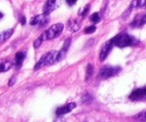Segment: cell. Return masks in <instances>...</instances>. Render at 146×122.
<instances>
[{
  "label": "cell",
  "mask_w": 146,
  "mask_h": 122,
  "mask_svg": "<svg viewBox=\"0 0 146 122\" xmlns=\"http://www.w3.org/2000/svg\"><path fill=\"white\" fill-rule=\"evenodd\" d=\"M96 29L97 27L95 26H94V25H92V26H89L84 29V33H85V34H92V33H95Z\"/></svg>",
  "instance_id": "20"
},
{
  "label": "cell",
  "mask_w": 146,
  "mask_h": 122,
  "mask_svg": "<svg viewBox=\"0 0 146 122\" xmlns=\"http://www.w3.org/2000/svg\"><path fill=\"white\" fill-rule=\"evenodd\" d=\"M113 44L110 40H108L105 43H104L102 48H101L100 53V61H103V60H105L106 59V57H108L110 52L111 51L112 48H113Z\"/></svg>",
  "instance_id": "8"
},
{
  "label": "cell",
  "mask_w": 146,
  "mask_h": 122,
  "mask_svg": "<svg viewBox=\"0 0 146 122\" xmlns=\"http://www.w3.org/2000/svg\"><path fill=\"white\" fill-rule=\"evenodd\" d=\"M89 9H90V5H88L85 8H84L83 11H82V13H81V15H82V17L86 16L87 14H88V12H89Z\"/></svg>",
  "instance_id": "21"
},
{
  "label": "cell",
  "mask_w": 146,
  "mask_h": 122,
  "mask_svg": "<svg viewBox=\"0 0 146 122\" xmlns=\"http://www.w3.org/2000/svg\"><path fill=\"white\" fill-rule=\"evenodd\" d=\"M48 15H45V14H42V15H36V16L33 17L31 18L29 20V25H46L48 22V18H47Z\"/></svg>",
  "instance_id": "7"
},
{
  "label": "cell",
  "mask_w": 146,
  "mask_h": 122,
  "mask_svg": "<svg viewBox=\"0 0 146 122\" xmlns=\"http://www.w3.org/2000/svg\"><path fill=\"white\" fill-rule=\"evenodd\" d=\"M129 98L132 101H142L146 99V87L133 91Z\"/></svg>",
  "instance_id": "6"
},
{
  "label": "cell",
  "mask_w": 146,
  "mask_h": 122,
  "mask_svg": "<svg viewBox=\"0 0 146 122\" xmlns=\"http://www.w3.org/2000/svg\"><path fill=\"white\" fill-rule=\"evenodd\" d=\"M25 57H26V53L25 52L19 51L16 53V55H15V65H16L17 69L21 68L22 63H23Z\"/></svg>",
  "instance_id": "11"
},
{
  "label": "cell",
  "mask_w": 146,
  "mask_h": 122,
  "mask_svg": "<svg viewBox=\"0 0 146 122\" xmlns=\"http://www.w3.org/2000/svg\"><path fill=\"white\" fill-rule=\"evenodd\" d=\"M143 21H144V23L146 24V15H144V16H143Z\"/></svg>",
  "instance_id": "25"
},
{
  "label": "cell",
  "mask_w": 146,
  "mask_h": 122,
  "mask_svg": "<svg viewBox=\"0 0 146 122\" xmlns=\"http://www.w3.org/2000/svg\"><path fill=\"white\" fill-rule=\"evenodd\" d=\"M16 81H17L16 77H15V76L12 77V78L9 79V83H8V85H9V86H12V85H13L14 84L16 83Z\"/></svg>",
  "instance_id": "22"
},
{
  "label": "cell",
  "mask_w": 146,
  "mask_h": 122,
  "mask_svg": "<svg viewBox=\"0 0 146 122\" xmlns=\"http://www.w3.org/2000/svg\"><path fill=\"white\" fill-rule=\"evenodd\" d=\"M12 63L6 59H0V73L7 72L12 68Z\"/></svg>",
  "instance_id": "13"
},
{
  "label": "cell",
  "mask_w": 146,
  "mask_h": 122,
  "mask_svg": "<svg viewBox=\"0 0 146 122\" xmlns=\"http://www.w3.org/2000/svg\"><path fill=\"white\" fill-rule=\"evenodd\" d=\"M134 119L140 121H146V110L143 111L134 116Z\"/></svg>",
  "instance_id": "18"
},
{
  "label": "cell",
  "mask_w": 146,
  "mask_h": 122,
  "mask_svg": "<svg viewBox=\"0 0 146 122\" xmlns=\"http://www.w3.org/2000/svg\"><path fill=\"white\" fill-rule=\"evenodd\" d=\"M63 29H64V25L62 23L54 24L50 28L46 29L44 33H42L39 37L42 42L57 38L62 34Z\"/></svg>",
  "instance_id": "2"
},
{
  "label": "cell",
  "mask_w": 146,
  "mask_h": 122,
  "mask_svg": "<svg viewBox=\"0 0 146 122\" xmlns=\"http://www.w3.org/2000/svg\"><path fill=\"white\" fill-rule=\"evenodd\" d=\"M80 23L78 22L77 19H70L67 22V27L69 30H70L72 33H76L80 28Z\"/></svg>",
  "instance_id": "10"
},
{
  "label": "cell",
  "mask_w": 146,
  "mask_h": 122,
  "mask_svg": "<svg viewBox=\"0 0 146 122\" xmlns=\"http://www.w3.org/2000/svg\"><path fill=\"white\" fill-rule=\"evenodd\" d=\"M121 71V68L119 66H110L105 65L103 66L99 71V77L101 79H108L115 76Z\"/></svg>",
  "instance_id": "4"
},
{
  "label": "cell",
  "mask_w": 146,
  "mask_h": 122,
  "mask_svg": "<svg viewBox=\"0 0 146 122\" xmlns=\"http://www.w3.org/2000/svg\"><path fill=\"white\" fill-rule=\"evenodd\" d=\"M130 7L133 9L135 8L146 9V0H133L130 3Z\"/></svg>",
  "instance_id": "15"
},
{
  "label": "cell",
  "mask_w": 146,
  "mask_h": 122,
  "mask_svg": "<svg viewBox=\"0 0 146 122\" xmlns=\"http://www.w3.org/2000/svg\"><path fill=\"white\" fill-rule=\"evenodd\" d=\"M20 22L22 25H25V23H26V19H25V17H22V19H20Z\"/></svg>",
  "instance_id": "24"
},
{
  "label": "cell",
  "mask_w": 146,
  "mask_h": 122,
  "mask_svg": "<svg viewBox=\"0 0 146 122\" xmlns=\"http://www.w3.org/2000/svg\"><path fill=\"white\" fill-rule=\"evenodd\" d=\"M90 20L93 23H98L101 20V16L98 12H95L90 17Z\"/></svg>",
  "instance_id": "19"
},
{
  "label": "cell",
  "mask_w": 146,
  "mask_h": 122,
  "mask_svg": "<svg viewBox=\"0 0 146 122\" xmlns=\"http://www.w3.org/2000/svg\"><path fill=\"white\" fill-rule=\"evenodd\" d=\"M77 107V104L75 103H70L68 104L65 105L64 106H62V107L58 108V109L56 110L55 113L56 114L58 115V116H62V115L66 114V113H69Z\"/></svg>",
  "instance_id": "9"
},
{
  "label": "cell",
  "mask_w": 146,
  "mask_h": 122,
  "mask_svg": "<svg viewBox=\"0 0 146 122\" xmlns=\"http://www.w3.org/2000/svg\"><path fill=\"white\" fill-rule=\"evenodd\" d=\"M2 17H3V14L2 12H0V19H2Z\"/></svg>",
  "instance_id": "26"
},
{
  "label": "cell",
  "mask_w": 146,
  "mask_h": 122,
  "mask_svg": "<svg viewBox=\"0 0 146 122\" xmlns=\"http://www.w3.org/2000/svg\"><path fill=\"white\" fill-rule=\"evenodd\" d=\"M94 73V67L92 64H88V68L86 71V75H85V81H88V80L91 79Z\"/></svg>",
  "instance_id": "16"
},
{
  "label": "cell",
  "mask_w": 146,
  "mask_h": 122,
  "mask_svg": "<svg viewBox=\"0 0 146 122\" xmlns=\"http://www.w3.org/2000/svg\"><path fill=\"white\" fill-rule=\"evenodd\" d=\"M110 40L113 43V45L121 47V48L132 46L136 43L135 39L132 36L129 35L127 33H120Z\"/></svg>",
  "instance_id": "3"
},
{
  "label": "cell",
  "mask_w": 146,
  "mask_h": 122,
  "mask_svg": "<svg viewBox=\"0 0 146 122\" xmlns=\"http://www.w3.org/2000/svg\"><path fill=\"white\" fill-rule=\"evenodd\" d=\"M58 55L59 52L57 50H51V51L48 52L45 55H44L39 60V61H37V63L35 64L34 70L38 71L43 67L50 65L54 63L56 61H58Z\"/></svg>",
  "instance_id": "1"
},
{
  "label": "cell",
  "mask_w": 146,
  "mask_h": 122,
  "mask_svg": "<svg viewBox=\"0 0 146 122\" xmlns=\"http://www.w3.org/2000/svg\"><path fill=\"white\" fill-rule=\"evenodd\" d=\"M77 1H78V0H66L67 3L70 6H72V5H75L77 2Z\"/></svg>",
  "instance_id": "23"
},
{
  "label": "cell",
  "mask_w": 146,
  "mask_h": 122,
  "mask_svg": "<svg viewBox=\"0 0 146 122\" xmlns=\"http://www.w3.org/2000/svg\"><path fill=\"white\" fill-rule=\"evenodd\" d=\"M60 0H47L43 8L44 14L47 15H50L60 7Z\"/></svg>",
  "instance_id": "5"
},
{
  "label": "cell",
  "mask_w": 146,
  "mask_h": 122,
  "mask_svg": "<svg viewBox=\"0 0 146 122\" xmlns=\"http://www.w3.org/2000/svg\"><path fill=\"white\" fill-rule=\"evenodd\" d=\"M14 29H8L0 33V45L6 42L13 35Z\"/></svg>",
  "instance_id": "14"
},
{
  "label": "cell",
  "mask_w": 146,
  "mask_h": 122,
  "mask_svg": "<svg viewBox=\"0 0 146 122\" xmlns=\"http://www.w3.org/2000/svg\"><path fill=\"white\" fill-rule=\"evenodd\" d=\"M71 37H70V38L67 39V40L64 41V45H63V47L61 49V51L59 52V55H58V61H60V60H61L64 57V56L65 55L66 53L67 52V50H68V48L69 47H70V44H71Z\"/></svg>",
  "instance_id": "12"
},
{
  "label": "cell",
  "mask_w": 146,
  "mask_h": 122,
  "mask_svg": "<svg viewBox=\"0 0 146 122\" xmlns=\"http://www.w3.org/2000/svg\"><path fill=\"white\" fill-rule=\"evenodd\" d=\"M92 100H93V97H92V95L89 93H86L82 96V103H85V104H89V103H92Z\"/></svg>",
  "instance_id": "17"
}]
</instances>
